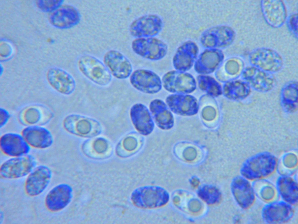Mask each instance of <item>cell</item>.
Listing matches in <instances>:
<instances>
[{
  "label": "cell",
  "mask_w": 298,
  "mask_h": 224,
  "mask_svg": "<svg viewBox=\"0 0 298 224\" xmlns=\"http://www.w3.org/2000/svg\"><path fill=\"white\" fill-rule=\"evenodd\" d=\"M169 195L162 187L156 186H146L135 189L131 195L133 204L138 208L151 209L166 205L168 202Z\"/></svg>",
  "instance_id": "obj_1"
},
{
  "label": "cell",
  "mask_w": 298,
  "mask_h": 224,
  "mask_svg": "<svg viewBox=\"0 0 298 224\" xmlns=\"http://www.w3.org/2000/svg\"><path fill=\"white\" fill-rule=\"evenodd\" d=\"M77 66L85 77L98 85L107 86L112 81V76L104 62L93 56H81L77 61Z\"/></svg>",
  "instance_id": "obj_2"
},
{
  "label": "cell",
  "mask_w": 298,
  "mask_h": 224,
  "mask_svg": "<svg viewBox=\"0 0 298 224\" xmlns=\"http://www.w3.org/2000/svg\"><path fill=\"white\" fill-rule=\"evenodd\" d=\"M37 162L32 155L12 157L4 162L0 167L2 178L14 179L28 176L36 167Z\"/></svg>",
  "instance_id": "obj_3"
},
{
  "label": "cell",
  "mask_w": 298,
  "mask_h": 224,
  "mask_svg": "<svg viewBox=\"0 0 298 224\" xmlns=\"http://www.w3.org/2000/svg\"><path fill=\"white\" fill-rule=\"evenodd\" d=\"M132 48L137 55L152 61L162 59L168 51V46L165 43L153 37L137 38L132 41Z\"/></svg>",
  "instance_id": "obj_4"
},
{
  "label": "cell",
  "mask_w": 298,
  "mask_h": 224,
  "mask_svg": "<svg viewBox=\"0 0 298 224\" xmlns=\"http://www.w3.org/2000/svg\"><path fill=\"white\" fill-rule=\"evenodd\" d=\"M162 81L164 89L174 94L190 93L194 91L196 87L195 80L191 75L176 70L165 73Z\"/></svg>",
  "instance_id": "obj_5"
},
{
  "label": "cell",
  "mask_w": 298,
  "mask_h": 224,
  "mask_svg": "<svg viewBox=\"0 0 298 224\" xmlns=\"http://www.w3.org/2000/svg\"><path fill=\"white\" fill-rule=\"evenodd\" d=\"M130 81L135 89L148 94L157 93L161 90L162 87L159 76L148 69H140L134 71L130 76Z\"/></svg>",
  "instance_id": "obj_6"
},
{
  "label": "cell",
  "mask_w": 298,
  "mask_h": 224,
  "mask_svg": "<svg viewBox=\"0 0 298 224\" xmlns=\"http://www.w3.org/2000/svg\"><path fill=\"white\" fill-rule=\"evenodd\" d=\"M249 60L253 66L269 73L279 71L283 64L282 58L277 52L265 48L252 51L249 55Z\"/></svg>",
  "instance_id": "obj_7"
},
{
  "label": "cell",
  "mask_w": 298,
  "mask_h": 224,
  "mask_svg": "<svg viewBox=\"0 0 298 224\" xmlns=\"http://www.w3.org/2000/svg\"><path fill=\"white\" fill-rule=\"evenodd\" d=\"M163 22L161 18L155 14H147L134 20L130 27V32L137 38L153 37L161 31Z\"/></svg>",
  "instance_id": "obj_8"
},
{
  "label": "cell",
  "mask_w": 298,
  "mask_h": 224,
  "mask_svg": "<svg viewBox=\"0 0 298 224\" xmlns=\"http://www.w3.org/2000/svg\"><path fill=\"white\" fill-rule=\"evenodd\" d=\"M52 176V171L48 167L45 165L36 167L28 175L25 181V193L31 197L40 195L48 187Z\"/></svg>",
  "instance_id": "obj_9"
},
{
  "label": "cell",
  "mask_w": 298,
  "mask_h": 224,
  "mask_svg": "<svg viewBox=\"0 0 298 224\" xmlns=\"http://www.w3.org/2000/svg\"><path fill=\"white\" fill-rule=\"evenodd\" d=\"M103 62L112 76L117 79H127L132 72L130 62L123 53L117 50H112L107 52L104 56Z\"/></svg>",
  "instance_id": "obj_10"
},
{
  "label": "cell",
  "mask_w": 298,
  "mask_h": 224,
  "mask_svg": "<svg viewBox=\"0 0 298 224\" xmlns=\"http://www.w3.org/2000/svg\"><path fill=\"white\" fill-rule=\"evenodd\" d=\"M242 76L251 87L260 92L271 91L276 84L273 76L253 66L245 68L242 72Z\"/></svg>",
  "instance_id": "obj_11"
},
{
  "label": "cell",
  "mask_w": 298,
  "mask_h": 224,
  "mask_svg": "<svg viewBox=\"0 0 298 224\" xmlns=\"http://www.w3.org/2000/svg\"><path fill=\"white\" fill-rule=\"evenodd\" d=\"M0 147L4 154L12 157L27 155L31 149L22 134L13 132L4 134L1 136Z\"/></svg>",
  "instance_id": "obj_12"
},
{
  "label": "cell",
  "mask_w": 298,
  "mask_h": 224,
  "mask_svg": "<svg viewBox=\"0 0 298 224\" xmlns=\"http://www.w3.org/2000/svg\"><path fill=\"white\" fill-rule=\"evenodd\" d=\"M47 78L50 85L61 94L69 95L75 90L76 83L74 78L64 69L59 68L51 69L47 73Z\"/></svg>",
  "instance_id": "obj_13"
},
{
  "label": "cell",
  "mask_w": 298,
  "mask_h": 224,
  "mask_svg": "<svg viewBox=\"0 0 298 224\" xmlns=\"http://www.w3.org/2000/svg\"><path fill=\"white\" fill-rule=\"evenodd\" d=\"M71 196V189L68 185L64 183L58 184L52 188L46 196L45 207L51 212L59 211L68 205Z\"/></svg>",
  "instance_id": "obj_14"
},
{
  "label": "cell",
  "mask_w": 298,
  "mask_h": 224,
  "mask_svg": "<svg viewBox=\"0 0 298 224\" xmlns=\"http://www.w3.org/2000/svg\"><path fill=\"white\" fill-rule=\"evenodd\" d=\"M30 146L34 148L44 149L52 144L53 136L46 128L37 125H30L24 128L21 134Z\"/></svg>",
  "instance_id": "obj_15"
},
{
  "label": "cell",
  "mask_w": 298,
  "mask_h": 224,
  "mask_svg": "<svg viewBox=\"0 0 298 224\" xmlns=\"http://www.w3.org/2000/svg\"><path fill=\"white\" fill-rule=\"evenodd\" d=\"M165 103L173 113L181 115L190 116L196 114L198 105L194 97L181 94H173L168 95Z\"/></svg>",
  "instance_id": "obj_16"
},
{
  "label": "cell",
  "mask_w": 298,
  "mask_h": 224,
  "mask_svg": "<svg viewBox=\"0 0 298 224\" xmlns=\"http://www.w3.org/2000/svg\"><path fill=\"white\" fill-rule=\"evenodd\" d=\"M97 122L88 117L73 114L66 116L63 123L64 128L69 132L80 136H87L96 134L93 132V124Z\"/></svg>",
  "instance_id": "obj_17"
},
{
  "label": "cell",
  "mask_w": 298,
  "mask_h": 224,
  "mask_svg": "<svg viewBox=\"0 0 298 224\" xmlns=\"http://www.w3.org/2000/svg\"><path fill=\"white\" fill-rule=\"evenodd\" d=\"M261 6L263 17L269 25L278 28L283 25L286 18V11L282 1L263 0Z\"/></svg>",
  "instance_id": "obj_18"
},
{
  "label": "cell",
  "mask_w": 298,
  "mask_h": 224,
  "mask_svg": "<svg viewBox=\"0 0 298 224\" xmlns=\"http://www.w3.org/2000/svg\"><path fill=\"white\" fill-rule=\"evenodd\" d=\"M130 116L136 129L141 134L148 135L154 127L151 115L144 104L138 103L133 105L130 110Z\"/></svg>",
  "instance_id": "obj_19"
},
{
  "label": "cell",
  "mask_w": 298,
  "mask_h": 224,
  "mask_svg": "<svg viewBox=\"0 0 298 224\" xmlns=\"http://www.w3.org/2000/svg\"><path fill=\"white\" fill-rule=\"evenodd\" d=\"M149 107L151 115L159 127L163 130L172 127L173 116L165 102L160 99H155L150 102Z\"/></svg>",
  "instance_id": "obj_20"
},
{
  "label": "cell",
  "mask_w": 298,
  "mask_h": 224,
  "mask_svg": "<svg viewBox=\"0 0 298 224\" xmlns=\"http://www.w3.org/2000/svg\"><path fill=\"white\" fill-rule=\"evenodd\" d=\"M251 88L245 81L233 80L226 82L223 92L227 98L233 100H241L246 98L251 92Z\"/></svg>",
  "instance_id": "obj_21"
},
{
  "label": "cell",
  "mask_w": 298,
  "mask_h": 224,
  "mask_svg": "<svg viewBox=\"0 0 298 224\" xmlns=\"http://www.w3.org/2000/svg\"><path fill=\"white\" fill-rule=\"evenodd\" d=\"M298 86L297 82L292 81L286 84L281 91V99L282 105L288 112H293L297 109Z\"/></svg>",
  "instance_id": "obj_22"
},
{
  "label": "cell",
  "mask_w": 298,
  "mask_h": 224,
  "mask_svg": "<svg viewBox=\"0 0 298 224\" xmlns=\"http://www.w3.org/2000/svg\"><path fill=\"white\" fill-rule=\"evenodd\" d=\"M221 59V55L216 52L205 53L196 62L195 69L198 73L202 74L212 73L216 68Z\"/></svg>",
  "instance_id": "obj_23"
},
{
  "label": "cell",
  "mask_w": 298,
  "mask_h": 224,
  "mask_svg": "<svg viewBox=\"0 0 298 224\" xmlns=\"http://www.w3.org/2000/svg\"><path fill=\"white\" fill-rule=\"evenodd\" d=\"M195 56L194 51L187 52L185 45L181 46L173 58V64L174 68L182 72L187 70L192 66Z\"/></svg>",
  "instance_id": "obj_24"
},
{
  "label": "cell",
  "mask_w": 298,
  "mask_h": 224,
  "mask_svg": "<svg viewBox=\"0 0 298 224\" xmlns=\"http://www.w3.org/2000/svg\"><path fill=\"white\" fill-rule=\"evenodd\" d=\"M60 9L56 15V22H58L59 26L69 27L73 26L78 22L79 19V15L74 7L67 6Z\"/></svg>",
  "instance_id": "obj_25"
},
{
  "label": "cell",
  "mask_w": 298,
  "mask_h": 224,
  "mask_svg": "<svg viewBox=\"0 0 298 224\" xmlns=\"http://www.w3.org/2000/svg\"><path fill=\"white\" fill-rule=\"evenodd\" d=\"M200 88L210 95L217 97L222 93L221 85L214 78L208 76L201 75L197 78Z\"/></svg>",
  "instance_id": "obj_26"
},
{
  "label": "cell",
  "mask_w": 298,
  "mask_h": 224,
  "mask_svg": "<svg viewBox=\"0 0 298 224\" xmlns=\"http://www.w3.org/2000/svg\"><path fill=\"white\" fill-rule=\"evenodd\" d=\"M199 194L202 199L210 204L218 201L220 196L219 191L215 188L207 186L199 190Z\"/></svg>",
  "instance_id": "obj_27"
},
{
  "label": "cell",
  "mask_w": 298,
  "mask_h": 224,
  "mask_svg": "<svg viewBox=\"0 0 298 224\" xmlns=\"http://www.w3.org/2000/svg\"><path fill=\"white\" fill-rule=\"evenodd\" d=\"M24 117L27 123L31 125H34L40 121L41 116L40 112L38 109L31 108L26 111Z\"/></svg>",
  "instance_id": "obj_28"
},
{
  "label": "cell",
  "mask_w": 298,
  "mask_h": 224,
  "mask_svg": "<svg viewBox=\"0 0 298 224\" xmlns=\"http://www.w3.org/2000/svg\"><path fill=\"white\" fill-rule=\"evenodd\" d=\"M93 142L91 147L92 152L95 151V152L99 154H102L107 151L108 144L105 140L102 139H96Z\"/></svg>",
  "instance_id": "obj_29"
},
{
  "label": "cell",
  "mask_w": 298,
  "mask_h": 224,
  "mask_svg": "<svg viewBox=\"0 0 298 224\" xmlns=\"http://www.w3.org/2000/svg\"><path fill=\"white\" fill-rule=\"evenodd\" d=\"M240 64L235 60H230L228 62L225 66V71L227 74L229 75H236L239 72L240 69Z\"/></svg>",
  "instance_id": "obj_30"
},
{
  "label": "cell",
  "mask_w": 298,
  "mask_h": 224,
  "mask_svg": "<svg viewBox=\"0 0 298 224\" xmlns=\"http://www.w3.org/2000/svg\"><path fill=\"white\" fill-rule=\"evenodd\" d=\"M203 118L205 119L210 120L213 119L216 115L215 109L212 107L207 106L205 108L202 112Z\"/></svg>",
  "instance_id": "obj_31"
},
{
  "label": "cell",
  "mask_w": 298,
  "mask_h": 224,
  "mask_svg": "<svg viewBox=\"0 0 298 224\" xmlns=\"http://www.w3.org/2000/svg\"><path fill=\"white\" fill-rule=\"evenodd\" d=\"M289 27L292 31L297 35V15L294 14L291 15L288 22Z\"/></svg>",
  "instance_id": "obj_32"
},
{
  "label": "cell",
  "mask_w": 298,
  "mask_h": 224,
  "mask_svg": "<svg viewBox=\"0 0 298 224\" xmlns=\"http://www.w3.org/2000/svg\"><path fill=\"white\" fill-rule=\"evenodd\" d=\"M10 118L8 112L3 109L0 110V128L3 127L8 122Z\"/></svg>",
  "instance_id": "obj_33"
}]
</instances>
